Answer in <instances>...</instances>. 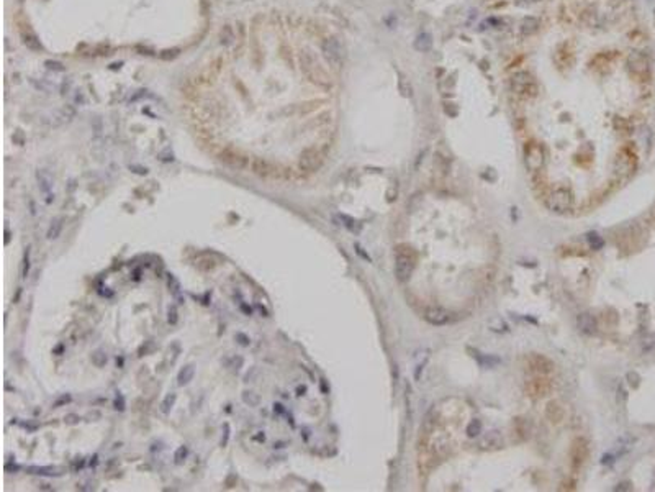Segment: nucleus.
Listing matches in <instances>:
<instances>
[{"label":"nucleus","mask_w":655,"mask_h":492,"mask_svg":"<svg viewBox=\"0 0 655 492\" xmlns=\"http://www.w3.org/2000/svg\"><path fill=\"white\" fill-rule=\"evenodd\" d=\"M590 243L593 248H601L603 246V240L598 237V235H590Z\"/></svg>","instance_id":"nucleus-43"},{"label":"nucleus","mask_w":655,"mask_h":492,"mask_svg":"<svg viewBox=\"0 0 655 492\" xmlns=\"http://www.w3.org/2000/svg\"><path fill=\"white\" fill-rule=\"evenodd\" d=\"M28 474H38V476H61V473L56 471V468L51 466H28Z\"/></svg>","instance_id":"nucleus-23"},{"label":"nucleus","mask_w":655,"mask_h":492,"mask_svg":"<svg viewBox=\"0 0 655 492\" xmlns=\"http://www.w3.org/2000/svg\"><path fill=\"white\" fill-rule=\"evenodd\" d=\"M339 218L344 221V226H347V228H349V230H352V232H354L355 220H352L351 217H347V215H339Z\"/></svg>","instance_id":"nucleus-41"},{"label":"nucleus","mask_w":655,"mask_h":492,"mask_svg":"<svg viewBox=\"0 0 655 492\" xmlns=\"http://www.w3.org/2000/svg\"><path fill=\"white\" fill-rule=\"evenodd\" d=\"M424 318L426 322H429L434 327H441V325H445L451 322V312L445 310L444 307L439 306H431L424 310Z\"/></svg>","instance_id":"nucleus-10"},{"label":"nucleus","mask_w":655,"mask_h":492,"mask_svg":"<svg viewBox=\"0 0 655 492\" xmlns=\"http://www.w3.org/2000/svg\"><path fill=\"white\" fill-rule=\"evenodd\" d=\"M355 251H357V253H359V254L362 256V258H365V259H371V258H369V254H367V253H364V249H362V248H360L359 245H355Z\"/></svg>","instance_id":"nucleus-48"},{"label":"nucleus","mask_w":655,"mask_h":492,"mask_svg":"<svg viewBox=\"0 0 655 492\" xmlns=\"http://www.w3.org/2000/svg\"><path fill=\"white\" fill-rule=\"evenodd\" d=\"M28 274H30V248H26L25 256H23V269H22V277L26 279Z\"/></svg>","instance_id":"nucleus-35"},{"label":"nucleus","mask_w":655,"mask_h":492,"mask_svg":"<svg viewBox=\"0 0 655 492\" xmlns=\"http://www.w3.org/2000/svg\"><path fill=\"white\" fill-rule=\"evenodd\" d=\"M218 158H220V161L223 164L228 166V168L234 169V171H244V169L249 168V164H251L249 158L246 155H242V153H239V151L231 149V148L223 149L221 153L218 155Z\"/></svg>","instance_id":"nucleus-7"},{"label":"nucleus","mask_w":655,"mask_h":492,"mask_svg":"<svg viewBox=\"0 0 655 492\" xmlns=\"http://www.w3.org/2000/svg\"><path fill=\"white\" fill-rule=\"evenodd\" d=\"M22 41H23V45L28 48V50H31V51H41V50H43V46H41L38 36L33 31H23L22 33Z\"/></svg>","instance_id":"nucleus-19"},{"label":"nucleus","mask_w":655,"mask_h":492,"mask_svg":"<svg viewBox=\"0 0 655 492\" xmlns=\"http://www.w3.org/2000/svg\"><path fill=\"white\" fill-rule=\"evenodd\" d=\"M20 469H22V468H20L18 464H13V466H12L10 463L5 464V471H7V473H10V471H20Z\"/></svg>","instance_id":"nucleus-46"},{"label":"nucleus","mask_w":655,"mask_h":492,"mask_svg":"<svg viewBox=\"0 0 655 492\" xmlns=\"http://www.w3.org/2000/svg\"><path fill=\"white\" fill-rule=\"evenodd\" d=\"M229 432H231V430H229V424H225V433H223V438H221V441H220V445H221L223 448H225V446L228 445V441H229V435H231Z\"/></svg>","instance_id":"nucleus-40"},{"label":"nucleus","mask_w":655,"mask_h":492,"mask_svg":"<svg viewBox=\"0 0 655 492\" xmlns=\"http://www.w3.org/2000/svg\"><path fill=\"white\" fill-rule=\"evenodd\" d=\"M529 364H531V369L534 372L541 374V376L542 374H549L554 368V364L550 363V359H547L546 356H539V355H536L529 359Z\"/></svg>","instance_id":"nucleus-15"},{"label":"nucleus","mask_w":655,"mask_h":492,"mask_svg":"<svg viewBox=\"0 0 655 492\" xmlns=\"http://www.w3.org/2000/svg\"><path fill=\"white\" fill-rule=\"evenodd\" d=\"M431 46H433V38H431L429 33H421L418 34V38L415 41V48L418 51H429Z\"/></svg>","instance_id":"nucleus-22"},{"label":"nucleus","mask_w":655,"mask_h":492,"mask_svg":"<svg viewBox=\"0 0 655 492\" xmlns=\"http://www.w3.org/2000/svg\"><path fill=\"white\" fill-rule=\"evenodd\" d=\"M321 53H323V58L326 59V62H328V64H330L333 69H341V67H343V62H344V50H343V45L339 43V40H338V38L331 36V38L323 40V43H321Z\"/></svg>","instance_id":"nucleus-4"},{"label":"nucleus","mask_w":655,"mask_h":492,"mask_svg":"<svg viewBox=\"0 0 655 492\" xmlns=\"http://www.w3.org/2000/svg\"><path fill=\"white\" fill-rule=\"evenodd\" d=\"M177 320H179L177 309L172 306V307L169 309V312H167V322H169L171 325H176V323H177Z\"/></svg>","instance_id":"nucleus-36"},{"label":"nucleus","mask_w":655,"mask_h":492,"mask_svg":"<svg viewBox=\"0 0 655 492\" xmlns=\"http://www.w3.org/2000/svg\"><path fill=\"white\" fill-rule=\"evenodd\" d=\"M176 400H177V394H174V392L167 394V396L164 397V400L161 402V412L166 413V415L171 413L174 404H176Z\"/></svg>","instance_id":"nucleus-26"},{"label":"nucleus","mask_w":655,"mask_h":492,"mask_svg":"<svg viewBox=\"0 0 655 492\" xmlns=\"http://www.w3.org/2000/svg\"><path fill=\"white\" fill-rule=\"evenodd\" d=\"M107 361H108V358H107V353L105 351L97 350L94 355H92V363L97 366V368H103V366L107 364Z\"/></svg>","instance_id":"nucleus-29"},{"label":"nucleus","mask_w":655,"mask_h":492,"mask_svg":"<svg viewBox=\"0 0 655 492\" xmlns=\"http://www.w3.org/2000/svg\"><path fill=\"white\" fill-rule=\"evenodd\" d=\"M187 455H189V448H187V446H179V448H177V451H176V455H174V460H176V464H182V463H184V460L187 458Z\"/></svg>","instance_id":"nucleus-33"},{"label":"nucleus","mask_w":655,"mask_h":492,"mask_svg":"<svg viewBox=\"0 0 655 492\" xmlns=\"http://www.w3.org/2000/svg\"><path fill=\"white\" fill-rule=\"evenodd\" d=\"M628 69L632 75H636V78H639V79L649 78L650 61H649V58H647V54L640 53V51H632L628 56Z\"/></svg>","instance_id":"nucleus-5"},{"label":"nucleus","mask_w":655,"mask_h":492,"mask_svg":"<svg viewBox=\"0 0 655 492\" xmlns=\"http://www.w3.org/2000/svg\"><path fill=\"white\" fill-rule=\"evenodd\" d=\"M46 66H48V69H51V71H64V67H62V64L58 61H48Z\"/></svg>","instance_id":"nucleus-42"},{"label":"nucleus","mask_w":655,"mask_h":492,"mask_svg":"<svg viewBox=\"0 0 655 492\" xmlns=\"http://www.w3.org/2000/svg\"><path fill=\"white\" fill-rule=\"evenodd\" d=\"M305 392H306V386H298V387H297V396H298V397L305 396Z\"/></svg>","instance_id":"nucleus-49"},{"label":"nucleus","mask_w":655,"mask_h":492,"mask_svg":"<svg viewBox=\"0 0 655 492\" xmlns=\"http://www.w3.org/2000/svg\"><path fill=\"white\" fill-rule=\"evenodd\" d=\"M241 310L244 312L246 315H251V314H253V309H251V307H248L246 304H241Z\"/></svg>","instance_id":"nucleus-50"},{"label":"nucleus","mask_w":655,"mask_h":492,"mask_svg":"<svg viewBox=\"0 0 655 492\" xmlns=\"http://www.w3.org/2000/svg\"><path fill=\"white\" fill-rule=\"evenodd\" d=\"M23 427L26 428V432H30V433L36 432L38 428H39V425H38V424H30V422H26V424H23Z\"/></svg>","instance_id":"nucleus-45"},{"label":"nucleus","mask_w":655,"mask_h":492,"mask_svg":"<svg viewBox=\"0 0 655 492\" xmlns=\"http://www.w3.org/2000/svg\"><path fill=\"white\" fill-rule=\"evenodd\" d=\"M272 407H274V412H275L277 415H285V413H287V410H285V407H283L282 404H278V402H275V404H274Z\"/></svg>","instance_id":"nucleus-44"},{"label":"nucleus","mask_w":655,"mask_h":492,"mask_svg":"<svg viewBox=\"0 0 655 492\" xmlns=\"http://www.w3.org/2000/svg\"><path fill=\"white\" fill-rule=\"evenodd\" d=\"M193 376H195V366L193 364H187L177 374V384L179 386L190 384V381L193 379Z\"/></svg>","instance_id":"nucleus-20"},{"label":"nucleus","mask_w":655,"mask_h":492,"mask_svg":"<svg viewBox=\"0 0 655 492\" xmlns=\"http://www.w3.org/2000/svg\"><path fill=\"white\" fill-rule=\"evenodd\" d=\"M253 440L254 441H259V443H264V441H266V435H264V432H259V435H254L253 436Z\"/></svg>","instance_id":"nucleus-47"},{"label":"nucleus","mask_w":655,"mask_h":492,"mask_svg":"<svg viewBox=\"0 0 655 492\" xmlns=\"http://www.w3.org/2000/svg\"><path fill=\"white\" fill-rule=\"evenodd\" d=\"M416 254L406 245H400L395 248V276L400 282H406L410 276L415 271Z\"/></svg>","instance_id":"nucleus-2"},{"label":"nucleus","mask_w":655,"mask_h":492,"mask_svg":"<svg viewBox=\"0 0 655 492\" xmlns=\"http://www.w3.org/2000/svg\"><path fill=\"white\" fill-rule=\"evenodd\" d=\"M480 433H482V424L478 420H472L470 425L467 427V435L473 438V436H478Z\"/></svg>","instance_id":"nucleus-32"},{"label":"nucleus","mask_w":655,"mask_h":492,"mask_svg":"<svg viewBox=\"0 0 655 492\" xmlns=\"http://www.w3.org/2000/svg\"><path fill=\"white\" fill-rule=\"evenodd\" d=\"M233 40H234V33H233V30H231V26H225V28L221 30V33H220V41H221V45H229V43H233Z\"/></svg>","instance_id":"nucleus-31"},{"label":"nucleus","mask_w":655,"mask_h":492,"mask_svg":"<svg viewBox=\"0 0 655 492\" xmlns=\"http://www.w3.org/2000/svg\"><path fill=\"white\" fill-rule=\"evenodd\" d=\"M125 407H127V404H125V397L121 396L120 392H118V394H116V397H115V410L123 412V410H125Z\"/></svg>","instance_id":"nucleus-37"},{"label":"nucleus","mask_w":655,"mask_h":492,"mask_svg":"<svg viewBox=\"0 0 655 492\" xmlns=\"http://www.w3.org/2000/svg\"><path fill=\"white\" fill-rule=\"evenodd\" d=\"M640 346H642V351L644 353H652V351H655V333H650V335H647L642 342H640Z\"/></svg>","instance_id":"nucleus-30"},{"label":"nucleus","mask_w":655,"mask_h":492,"mask_svg":"<svg viewBox=\"0 0 655 492\" xmlns=\"http://www.w3.org/2000/svg\"><path fill=\"white\" fill-rule=\"evenodd\" d=\"M546 205L559 213L570 212L574 209V196L565 187H557L546 197Z\"/></svg>","instance_id":"nucleus-3"},{"label":"nucleus","mask_w":655,"mask_h":492,"mask_svg":"<svg viewBox=\"0 0 655 492\" xmlns=\"http://www.w3.org/2000/svg\"><path fill=\"white\" fill-rule=\"evenodd\" d=\"M321 164H323V155H321V151H319L318 148H305L302 153H300V158H298V168H300V171H303V172H315V171H318L319 168H321Z\"/></svg>","instance_id":"nucleus-6"},{"label":"nucleus","mask_w":655,"mask_h":492,"mask_svg":"<svg viewBox=\"0 0 655 492\" xmlns=\"http://www.w3.org/2000/svg\"><path fill=\"white\" fill-rule=\"evenodd\" d=\"M241 399L249 407H257V405H259V402H261V397L257 396L256 392H253V391H244V392H242Z\"/></svg>","instance_id":"nucleus-27"},{"label":"nucleus","mask_w":655,"mask_h":492,"mask_svg":"<svg viewBox=\"0 0 655 492\" xmlns=\"http://www.w3.org/2000/svg\"><path fill=\"white\" fill-rule=\"evenodd\" d=\"M298 61H300V67H302L303 74L306 75V78H308V81H311L313 84H316L318 87L331 89L330 74H328V71L321 66V62H319L315 56H313L310 51L300 53V58H298Z\"/></svg>","instance_id":"nucleus-1"},{"label":"nucleus","mask_w":655,"mask_h":492,"mask_svg":"<svg viewBox=\"0 0 655 492\" xmlns=\"http://www.w3.org/2000/svg\"><path fill=\"white\" fill-rule=\"evenodd\" d=\"M234 338H236V342H238L241 346H249V345H251L249 336H248V335H244V333H241V331H238V333L234 335Z\"/></svg>","instance_id":"nucleus-38"},{"label":"nucleus","mask_w":655,"mask_h":492,"mask_svg":"<svg viewBox=\"0 0 655 492\" xmlns=\"http://www.w3.org/2000/svg\"><path fill=\"white\" fill-rule=\"evenodd\" d=\"M544 149L539 144H529L526 148V166L529 171L538 172L544 168Z\"/></svg>","instance_id":"nucleus-9"},{"label":"nucleus","mask_w":655,"mask_h":492,"mask_svg":"<svg viewBox=\"0 0 655 492\" xmlns=\"http://www.w3.org/2000/svg\"><path fill=\"white\" fill-rule=\"evenodd\" d=\"M511 89H513V92H516L519 95H533V94H536V91H538L533 75L524 72V71L516 72L511 78Z\"/></svg>","instance_id":"nucleus-8"},{"label":"nucleus","mask_w":655,"mask_h":492,"mask_svg":"<svg viewBox=\"0 0 655 492\" xmlns=\"http://www.w3.org/2000/svg\"><path fill=\"white\" fill-rule=\"evenodd\" d=\"M62 228H64V218L62 217L53 218V221L50 223V228H48V232H46V238L48 240H58L62 233Z\"/></svg>","instance_id":"nucleus-18"},{"label":"nucleus","mask_w":655,"mask_h":492,"mask_svg":"<svg viewBox=\"0 0 655 492\" xmlns=\"http://www.w3.org/2000/svg\"><path fill=\"white\" fill-rule=\"evenodd\" d=\"M167 284H169V290L172 292V295L179 300V304H184L185 300L182 299V295H180V282L176 279V276L169 274V277H167Z\"/></svg>","instance_id":"nucleus-24"},{"label":"nucleus","mask_w":655,"mask_h":492,"mask_svg":"<svg viewBox=\"0 0 655 492\" xmlns=\"http://www.w3.org/2000/svg\"><path fill=\"white\" fill-rule=\"evenodd\" d=\"M547 412H554L555 413V417H554V415L547 413V417L552 420V422H560V419L563 417V408L559 407V404H557V402H550V404L547 405Z\"/></svg>","instance_id":"nucleus-28"},{"label":"nucleus","mask_w":655,"mask_h":492,"mask_svg":"<svg viewBox=\"0 0 655 492\" xmlns=\"http://www.w3.org/2000/svg\"><path fill=\"white\" fill-rule=\"evenodd\" d=\"M72 400V396L71 394H62L61 397H58L54 402H53V408H61V407H64L66 404H69V402Z\"/></svg>","instance_id":"nucleus-34"},{"label":"nucleus","mask_w":655,"mask_h":492,"mask_svg":"<svg viewBox=\"0 0 655 492\" xmlns=\"http://www.w3.org/2000/svg\"><path fill=\"white\" fill-rule=\"evenodd\" d=\"M64 422H66V425H75L80 422V417L77 413H67L64 417Z\"/></svg>","instance_id":"nucleus-39"},{"label":"nucleus","mask_w":655,"mask_h":492,"mask_svg":"<svg viewBox=\"0 0 655 492\" xmlns=\"http://www.w3.org/2000/svg\"><path fill=\"white\" fill-rule=\"evenodd\" d=\"M500 446H503V438L498 432H490L486 433L482 441H480V448L483 449H498Z\"/></svg>","instance_id":"nucleus-17"},{"label":"nucleus","mask_w":655,"mask_h":492,"mask_svg":"<svg viewBox=\"0 0 655 492\" xmlns=\"http://www.w3.org/2000/svg\"><path fill=\"white\" fill-rule=\"evenodd\" d=\"M577 325H578V330H580L582 333H585V335H593L595 331H596V328H598L596 318L593 315H590V314L578 315Z\"/></svg>","instance_id":"nucleus-13"},{"label":"nucleus","mask_w":655,"mask_h":492,"mask_svg":"<svg viewBox=\"0 0 655 492\" xmlns=\"http://www.w3.org/2000/svg\"><path fill=\"white\" fill-rule=\"evenodd\" d=\"M249 168H251V171H253L257 177L267 179V177L277 176V168H275V166L272 163H269L267 159H262V158H253V159H251Z\"/></svg>","instance_id":"nucleus-11"},{"label":"nucleus","mask_w":655,"mask_h":492,"mask_svg":"<svg viewBox=\"0 0 655 492\" xmlns=\"http://www.w3.org/2000/svg\"><path fill=\"white\" fill-rule=\"evenodd\" d=\"M533 384L536 387L531 386L529 389H531V392L536 394V396H546V394L549 392V389H550V384L547 383V381H544V379H536V381H533Z\"/></svg>","instance_id":"nucleus-25"},{"label":"nucleus","mask_w":655,"mask_h":492,"mask_svg":"<svg viewBox=\"0 0 655 492\" xmlns=\"http://www.w3.org/2000/svg\"><path fill=\"white\" fill-rule=\"evenodd\" d=\"M533 2H538V0H533Z\"/></svg>","instance_id":"nucleus-51"},{"label":"nucleus","mask_w":655,"mask_h":492,"mask_svg":"<svg viewBox=\"0 0 655 492\" xmlns=\"http://www.w3.org/2000/svg\"><path fill=\"white\" fill-rule=\"evenodd\" d=\"M539 30V20L534 17H526L521 22V33L522 34H533Z\"/></svg>","instance_id":"nucleus-21"},{"label":"nucleus","mask_w":655,"mask_h":492,"mask_svg":"<svg viewBox=\"0 0 655 492\" xmlns=\"http://www.w3.org/2000/svg\"><path fill=\"white\" fill-rule=\"evenodd\" d=\"M615 169H616L618 174H631L632 169H634V156L623 151V153L616 158V168Z\"/></svg>","instance_id":"nucleus-16"},{"label":"nucleus","mask_w":655,"mask_h":492,"mask_svg":"<svg viewBox=\"0 0 655 492\" xmlns=\"http://www.w3.org/2000/svg\"><path fill=\"white\" fill-rule=\"evenodd\" d=\"M36 181H38L39 191L43 192L46 197L54 196V194H51L53 185H54V179H53V176L46 169H38L36 171Z\"/></svg>","instance_id":"nucleus-12"},{"label":"nucleus","mask_w":655,"mask_h":492,"mask_svg":"<svg viewBox=\"0 0 655 492\" xmlns=\"http://www.w3.org/2000/svg\"><path fill=\"white\" fill-rule=\"evenodd\" d=\"M587 453H588L587 441H585V440H577L574 443V448H572V464H574V468L582 466L585 458H587Z\"/></svg>","instance_id":"nucleus-14"}]
</instances>
